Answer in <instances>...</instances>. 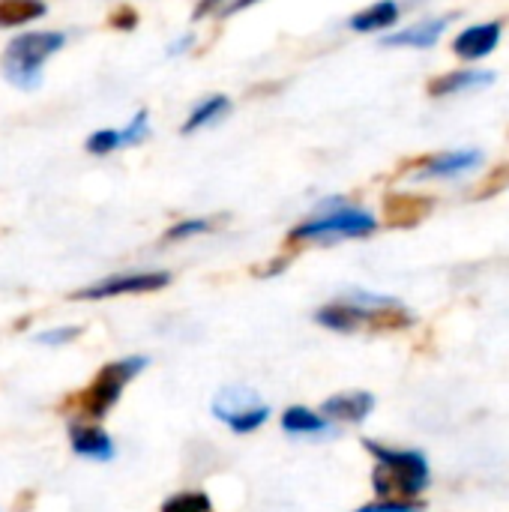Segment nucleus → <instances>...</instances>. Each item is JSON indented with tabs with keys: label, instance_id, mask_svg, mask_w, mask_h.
<instances>
[{
	"label": "nucleus",
	"instance_id": "1",
	"mask_svg": "<svg viewBox=\"0 0 509 512\" xmlns=\"http://www.w3.org/2000/svg\"><path fill=\"white\" fill-rule=\"evenodd\" d=\"M363 447L378 462L375 474H372V486L384 501H411L414 495H420L429 486L432 474H429V462L423 453L390 450L375 441H363Z\"/></svg>",
	"mask_w": 509,
	"mask_h": 512
},
{
	"label": "nucleus",
	"instance_id": "2",
	"mask_svg": "<svg viewBox=\"0 0 509 512\" xmlns=\"http://www.w3.org/2000/svg\"><path fill=\"white\" fill-rule=\"evenodd\" d=\"M63 45H66V33L60 30H27L12 36L0 57L3 78L24 93L36 90L42 84L45 60L54 57Z\"/></svg>",
	"mask_w": 509,
	"mask_h": 512
},
{
	"label": "nucleus",
	"instance_id": "3",
	"mask_svg": "<svg viewBox=\"0 0 509 512\" xmlns=\"http://www.w3.org/2000/svg\"><path fill=\"white\" fill-rule=\"evenodd\" d=\"M378 228V219L369 210L351 207L342 198H330V204L321 207L318 216L306 219L303 225H297L288 240L291 243H306V240H348V237H369Z\"/></svg>",
	"mask_w": 509,
	"mask_h": 512
},
{
	"label": "nucleus",
	"instance_id": "4",
	"mask_svg": "<svg viewBox=\"0 0 509 512\" xmlns=\"http://www.w3.org/2000/svg\"><path fill=\"white\" fill-rule=\"evenodd\" d=\"M141 369H147V360H144V357H126V360H117V363L102 366L99 375L93 378V384H90V387L81 393V399H78L81 411H84L87 417H93V420L105 417V414L117 405L123 387H126Z\"/></svg>",
	"mask_w": 509,
	"mask_h": 512
},
{
	"label": "nucleus",
	"instance_id": "5",
	"mask_svg": "<svg viewBox=\"0 0 509 512\" xmlns=\"http://www.w3.org/2000/svg\"><path fill=\"white\" fill-rule=\"evenodd\" d=\"M213 414L222 420L234 435H249L261 429L270 417V405L246 387H225L213 399Z\"/></svg>",
	"mask_w": 509,
	"mask_h": 512
},
{
	"label": "nucleus",
	"instance_id": "6",
	"mask_svg": "<svg viewBox=\"0 0 509 512\" xmlns=\"http://www.w3.org/2000/svg\"><path fill=\"white\" fill-rule=\"evenodd\" d=\"M171 285V273L153 270V273H114L102 282H93L81 291L72 294V300H108V297H123V294H150L162 291Z\"/></svg>",
	"mask_w": 509,
	"mask_h": 512
},
{
	"label": "nucleus",
	"instance_id": "7",
	"mask_svg": "<svg viewBox=\"0 0 509 512\" xmlns=\"http://www.w3.org/2000/svg\"><path fill=\"white\" fill-rule=\"evenodd\" d=\"M501 33H504V18H495V21H486V24L465 27V30L453 39V54L462 57V60H483V57H489V54L498 48Z\"/></svg>",
	"mask_w": 509,
	"mask_h": 512
},
{
	"label": "nucleus",
	"instance_id": "8",
	"mask_svg": "<svg viewBox=\"0 0 509 512\" xmlns=\"http://www.w3.org/2000/svg\"><path fill=\"white\" fill-rule=\"evenodd\" d=\"M483 162L480 150H453V153H438V156H426L420 162V168L414 171L417 180H432V177H456L465 174L471 168H477Z\"/></svg>",
	"mask_w": 509,
	"mask_h": 512
},
{
	"label": "nucleus",
	"instance_id": "9",
	"mask_svg": "<svg viewBox=\"0 0 509 512\" xmlns=\"http://www.w3.org/2000/svg\"><path fill=\"white\" fill-rule=\"evenodd\" d=\"M69 444L78 456H84L90 462H111L114 459V441L102 426L72 423L69 426Z\"/></svg>",
	"mask_w": 509,
	"mask_h": 512
},
{
	"label": "nucleus",
	"instance_id": "10",
	"mask_svg": "<svg viewBox=\"0 0 509 512\" xmlns=\"http://www.w3.org/2000/svg\"><path fill=\"white\" fill-rule=\"evenodd\" d=\"M489 84H495V72L489 69H456V72L432 78L426 90L429 96L441 99V96H456V93H468L477 87H489Z\"/></svg>",
	"mask_w": 509,
	"mask_h": 512
},
{
	"label": "nucleus",
	"instance_id": "11",
	"mask_svg": "<svg viewBox=\"0 0 509 512\" xmlns=\"http://www.w3.org/2000/svg\"><path fill=\"white\" fill-rule=\"evenodd\" d=\"M450 18H429V21H417L405 30H396V33H387L381 39V45L387 48H432L441 33L447 30Z\"/></svg>",
	"mask_w": 509,
	"mask_h": 512
},
{
	"label": "nucleus",
	"instance_id": "12",
	"mask_svg": "<svg viewBox=\"0 0 509 512\" xmlns=\"http://www.w3.org/2000/svg\"><path fill=\"white\" fill-rule=\"evenodd\" d=\"M315 321L327 330H336V333H351V330H360L363 324H369V315L360 303H354L351 297L345 300H336V303H327L318 309Z\"/></svg>",
	"mask_w": 509,
	"mask_h": 512
},
{
	"label": "nucleus",
	"instance_id": "13",
	"mask_svg": "<svg viewBox=\"0 0 509 512\" xmlns=\"http://www.w3.org/2000/svg\"><path fill=\"white\" fill-rule=\"evenodd\" d=\"M372 408H375L372 393H339L321 405V417L342 420V423H363L372 414Z\"/></svg>",
	"mask_w": 509,
	"mask_h": 512
},
{
	"label": "nucleus",
	"instance_id": "14",
	"mask_svg": "<svg viewBox=\"0 0 509 512\" xmlns=\"http://www.w3.org/2000/svg\"><path fill=\"white\" fill-rule=\"evenodd\" d=\"M402 15V6L396 0H378L372 6H366L363 12L351 15L348 18V27L357 30V33H378V30H387L399 21Z\"/></svg>",
	"mask_w": 509,
	"mask_h": 512
},
{
	"label": "nucleus",
	"instance_id": "15",
	"mask_svg": "<svg viewBox=\"0 0 509 512\" xmlns=\"http://www.w3.org/2000/svg\"><path fill=\"white\" fill-rule=\"evenodd\" d=\"M228 111H231V99H228L225 93H213V96L201 99V102L189 111V117L183 120L180 132H183V135H192V132L204 129V126H213V123L222 120Z\"/></svg>",
	"mask_w": 509,
	"mask_h": 512
},
{
	"label": "nucleus",
	"instance_id": "16",
	"mask_svg": "<svg viewBox=\"0 0 509 512\" xmlns=\"http://www.w3.org/2000/svg\"><path fill=\"white\" fill-rule=\"evenodd\" d=\"M282 429L288 432V435H333V423L327 420V417H321V414H315V411H309V408H288L285 414H282Z\"/></svg>",
	"mask_w": 509,
	"mask_h": 512
},
{
	"label": "nucleus",
	"instance_id": "17",
	"mask_svg": "<svg viewBox=\"0 0 509 512\" xmlns=\"http://www.w3.org/2000/svg\"><path fill=\"white\" fill-rule=\"evenodd\" d=\"M432 201L429 198H417V195H390L384 204L387 222L390 225H414L417 219H423L429 213Z\"/></svg>",
	"mask_w": 509,
	"mask_h": 512
},
{
	"label": "nucleus",
	"instance_id": "18",
	"mask_svg": "<svg viewBox=\"0 0 509 512\" xmlns=\"http://www.w3.org/2000/svg\"><path fill=\"white\" fill-rule=\"evenodd\" d=\"M48 6L42 0H0V27H21L42 18Z\"/></svg>",
	"mask_w": 509,
	"mask_h": 512
},
{
	"label": "nucleus",
	"instance_id": "19",
	"mask_svg": "<svg viewBox=\"0 0 509 512\" xmlns=\"http://www.w3.org/2000/svg\"><path fill=\"white\" fill-rule=\"evenodd\" d=\"M159 512H213V501L204 495V492H180V495H171L162 510Z\"/></svg>",
	"mask_w": 509,
	"mask_h": 512
},
{
	"label": "nucleus",
	"instance_id": "20",
	"mask_svg": "<svg viewBox=\"0 0 509 512\" xmlns=\"http://www.w3.org/2000/svg\"><path fill=\"white\" fill-rule=\"evenodd\" d=\"M117 147H120V129H99V132H90L84 141V150L90 156H108Z\"/></svg>",
	"mask_w": 509,
	"mask_h": 512
},
{
	"label": "nucleus",
	"instance_id": "21",
	"mask_svg": "<svg viewBox=\"0 0 509 512\" xmlns=\"http://www.w3.org/2000/svg\"><path fill=\"white\" fill-rule=\"evenodd\" d=\"M207 231H213V222L210 219H183V222H177V225H171L165 231V240L168 243L189 240V237H198V234H207Z\"/></svg>",
	"mask_w": 509,
	"mask_h": 512
},
{
	"label": "nucleus",
	"instance_id": "22",
	"mask_svg": "<svg viewBox=\"0 0 509 512\" xmlns=\"http://www.w3.org/2000/svg\"><path fill=\"white\" fill-rule=\"evenodd\" d=\"M147 132H150V114L141 108V111L129 120V126L120 132V147H129V144L144 141V138H147Z\"/></svg>",
	"mask_w": 509,
	"mask_h": 512
},
{
	"label": "nucleus",
	"instance_id": "23",
	"mask_svg": "<svg viewBox=\"0 0 509 512\" xmlns=\"http://www.w3.org/2000/svg\"><path fill=\"white\" fill-rule=\"evenodd\" d=\"M108 27H114V30H135L138 27V12L129 3L111 9L108 12Z\"/></svg>",
	"mask_w": 509,
	"mask_h": 512
},
{
	"label": "nucleus",
	"instance_id": "24",
	"mask_svg": "<svg viewBox=\"0 0 509 512\" xmlns=\"http://www.w3.org/2000/svg\"><path fill=\"white\" fill-rule=\"evenodd\" d=\"M354 512H426V504H417V501H375V504H366Z\"/></svg>",
	"mask_w": 509,
	"mask_h": 512
},
{
	"label": "nucleus",
	"instance_id": "25",
	"mask_svg": "<svg viewBox=\"0 0 509 512\" xmlns=\"http://www.w3.org/2000/svg\"><path fill=\"white\" fill-rule=\"evenodd\" d=\"M78 333H81L78 327H54V330L39 333L36 342H39V345H66V342H72Z\"/></svg>",
	"mask_w": 509,
	"mask_h": 512
},
{
	"label": "nucleus",
	"instance_id": "26",
	"mask_svg": "<svg viewBox=\"0 0 509 512\" xmlns=\"http://www.w3.org/2000/svg\"><path fill=\"white\" fill-rule=\"evenodd\" d=\"M222 3H225V0H198V6H195V12H192V21H201V18H207L210 12H219Z\"/></svg>",
	"mask_w": 509,
	"mask_h": 512
},
{
	"label": "nucleus",
	"instance_id": "27",
	"mask_svg": "<svg viewBox=\"0 0 509 512\" xmlns=\"http://www.w3.org/2000/svg\"><path fill=\"white\" fill-rule=\"evenodd\" d=\"M255 3H261V0H231L228 6H222L219 18H231V15H237V12H243V9H249V6H255Z\"/></svg>",
	"mask_w": 509,
	"mask_h": 512
},
{
	"label": "nucleus",
	"instance_id": "28",
	"mask_svg": "<svg viewBox=\"0 0 509 512\" xmlns=\"http://www.w3.org/2000/svg\"><path fill=\"white\" fill-rule=\"evenodd\" d=\"M192 42V36H183V39H177L174 42V48H168V54H180V51H186V45Z\"/></svg>",
	"mask_w": 509,
	"mask_h": 512
}]
</instances>
